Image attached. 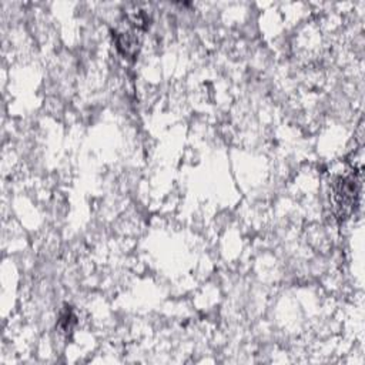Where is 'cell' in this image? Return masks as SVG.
I'll return each mask as SVG.
<instances>
[{
  "mask_svg": "<svg viewBox=\"0 0 365 365\" xmlns=\"http://www.w3.org/2000/svg\"><path fill=\"white\" fill-rule=\"evenodd\" d=\"M361 182L354 174L335 178L331 186V206L338 218H347L354 211L359 199Z\"/></svg>",
  "mask_w": 365,
  "mask_h": 365,
  "instance_id": "cell-1",
  "label": "cell"
},
{
  "mask_svg": "<svg viewBox=\"0 0 365 365\" xmlns=\"http://www.w3.org/2000/svg\"><path fill=\"white\" fill-rule=\"evenodd\" d=\"M75 320H76V317L73 316L70 307L66 309V310L62 313V316H60V320H58V330H60V333H65V334L72 333L73 326H75V323H76Z\"/></svg>",
  "mask_w": 365,
  "mask_h": 365,
  "instance_id": "cell-2",
  "label": "cell"
}]
</instances>
